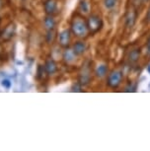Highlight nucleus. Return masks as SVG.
<instances>
[{
  "instance_id": "1",
  "label": "nucleus",
  "mask_w": 150,
  "mask_h": 151,
  "mask_svg": "<svg viewBox=\"0 0 150 151\" xmlns=\"http://www.w3.org/2000/svg\"><path fill=\"white\" fill-rule=\"evenodd\" d=\"M70 31L77 38H85L89 34L88 26H87V20H85L83 16L80 14H76L70 23Z\"/></svg>"
},
{
  "instance_id": "2",
  "label": "nucleus",
  "mask_w": 150,
  "mask_h": 151,
  "mask_svg": "<svg viewBox=\"0 0 150 151\" xmlns=\"http://www.w3.org/2000/svg\"><path fill=\"white\" fill-rule=\"evenodd\" d=\"M91 73H92L91 62L90 61L84 62L78 75V82L82 86H86V85H88L90 82H91L92 80Z\"/></svg>"
},
{
  "instance_id": "3",
  "label": "nucleus",
  "mask_w": 150,
  "mask_h": 151,
  "mask_svg": "<svg viewBox=\"0 0 150 151\" xmlns=\"http://www.w3.org/2000/svg\"><path fill=\"white\" fill-rule=\"evenodd\" d=\"M87 26H88L89 34L95 35V34H97L102 30V28L104 26V23L100 16L92 14L87 19Z\"/></svg>"
},
{
  "instance_id": "4",
  "label": "nucleus",
  "mask_w": 150,
  "mask_h": 151,
  "mask_svg": "<svg viewBox=\"0 0 150 151\" xmlns=\"http://www.w3.org/2000/svg\"><path fill=\"white\" fill-rule=\"evenodd\" d=\"M123 72L120 70H113L108 74V77H107V85L112 88V89H117L123 80Z\"/></svg>"
},
{
  "instance_id": "5",
  "label": "nucleus",
  "mask_w": 150,
  "mask_h": 151,
  "mask_svg": "<svg viewBox=\"0 0 150 151\" xmlns=\"http://www.w3.org/2000/svg\"><path fill=\"white\" fill-rule=\"evenodd\" d=\"M71 31L68 29L62 30L58 36V45L61 47L67 48L71 45Z\"/></svg>"
},
{
  "instance_id": "6",
  "label": "nucleus",
  "mask_w": 150,
  "mask_h": 151,
  "mask_svg": "<svg viewBox=\"0 0 150 151\" xmlns=\"http://www.w3.org/2000/svg\"><path fill=\"white\" fill-rule=\"evenodd\" d=\"M15 34H16V25L14 24L13 22H11L1 32L0 38H1L2 41H4V42H9L14 38Z\"/></svg>"
},
{
  "instance_id": "7",
  "label": "nucleus",
  "mask_w": 150,
  "mask_h": 151,
  "mask_svg": "<svg viewBox=\"0 0 150 151\" xmlns=\"http://www.w3.org/2000/svg\"><path fill=\"white\" fill-rule=\"evenodd\" d=\"M137 19V12L135 9L128 10L126 14V27L128 29H131L135 25Z\"/></svg>"
},
{
  "instance_id": "8",
  "label": "nucleus",
  "mask_w": 150,
  "mask_h": 151,
  "mask_svg": "<svg viewBox=\"0 0 150 151\" xmlns=\"http://www.w3.org/2000/svg\"><path fill=\"white\" fill-rule=\"evenodd\" d=\"M44 10L47 15H55L57 12L56 0H46L44 3Z\"/></svg>"
},
{
  "instance_id": "9",
  "label": "nucleus",
  "mask_w": 150,
  "mask_h": 151,
  "mask_svg": "<svg viewBox=\"0 0 150 151\" xmlns=\"http://www.w3.org/2000/svg\"><path fill=\"white\" fill-rule=\"evenodd\" d=\"M44 70H46V73L49 76L55 74L56 71H57V69H58L57 64H56L55 60L52 58H47L46 60V62H44Z\"/></svg>"
},
{
  "instance_id": "10",
  "label": "nucleus",
  "mask_w": 150,
  "mask_h": 151,
  "mask_svg": "<svg viewBox=\"0 0 150 151\" xmlns=\"http://www.w3.org/2000/svg\"><path fill=\"white\" fill-rule=\"evenodd\" d=\"M72 50L77 56L82 55L87 50V45L83 41H77L72 45Z\"/></svg>"
},
{
  "instance_id": "11",
  "label": "nucleus",
  "mask_w": 150,
  "mask_h": 151,
  "mask_svg": "<svg viewBox=\"0 0 150 151\" xmlns=\"http://www.w3.org/2000/svg\"><path fill=\"white\" fill-rule=\"evenodd\" d=\"M76 55L75 52H73L72 48L67 47L65 48V50L63 52V55H62V58H63V61L65 62L66 64H71L75 61L76 59Z\"/></svg>"
},
{
  "instance_id": "12",
  "label": "nucleus",
  "mask_w": 150,
  "mask_h": 151,
  "mask_svg": "<svg viewBox=\"0 0 150 151\" xmlns=\"http://www.w3.org/2000/svg\"><path fill=\"white\" fill-rule=\"evenodd\" d=\"M44 26L46 28L47 31L55 29L56 26V22L53 15H47L44 19Z\"/></svg>"
},
{
  "instance_id": "13",
  "label": "nucleus",
  "mask_w": 150,
  "mask_h": 151,
  "mask_svg": "<svg viewBox=\"0 0 150 151\" xmlns=\"http://www.w3.org/2000/svg\"><path fill=\"white\" fill-rule=\"evenodd\" d=\"M107 74H108V66L106 64L98 65L95 70V75L99 78H103L107 76Z\"/></svg>"
},
{
  "instance_id": "14",
  "label": "nucleus",
  "mask_w": 150,
  "mask_h": 151,
  "mask_svg": "<svg viewBox=\"0 0 150 151\" xmlns=\"http://www.w3.org/2000/svg\"><path fill=\"white\" fill-rule=\"evenodd\" d=\"M56 38H57V33H56L55 29L52 30H49L47 32L46 35V41L49 45H52L53 42L56 41Z\"/></svg>"
},
{
  "instance_id": "15",
  "label": "nucleus",
  "mask_w": 150,
  "mask_h": 151,
  "mask_svg": "<svg viewBox=\"0 0 150 151\" xmlns=\"http://www.w3.org/2000/svg\"><path fill=\"white\" fill-rule=\"evenodd\" d=\"M139 58H140V50L139 48H138V50L137 48H135V50H131L128 55V60L132 64L136 63V62L138 61V59H139Z\"/></svg>"
},
{
  "instance_id": "16",
  "label": "nucleus",
  "mask_w": 150,
  "mask_h": 151,
  "mask_svg": "<svg viewBox=\"0 0 150 151\" xmlns=\"http://www.w3.org/2000/svg\"><path fill=\"white\" fill-rule=\"evenodd\" d=\"M118 0H104V5L107 9H112L117 5Z\"/></svg>"
},
{
  "instance_id": "17",
  "label": "nucleus",
  "mask_w": 150,
  "mask_h": 151,
  "mask_svg": "<svg viewBox=\"0 0 150 151\" xmlns=\"http://www.w3.org/2000/svg\"><path fill=\"white\" fill-rule=\"evenodd\" d=\"M79 7H80L81 11H83V12H85V13L89 12V5H88V3H87L86 1H84V0L80 2V4H79Z\"/></svg>"
},
{
  "instance_id": "18",
  "label": "nucleus",
  "mask_w": 150,
  "mask_h": 151,
  "mask_svg": "<svg viewBox=\"0 0 150 151\" xmlns=\"http://www.w3.org/2000/svg\"><path fill=\"white\" fill-rule=\"evenodd\" d=\"M82 87H83V86H82L79 82H77V83L72 85L71 91H72V92H82Z\"/></svg>"
},
{
  "instance_id": "19",
  "label": "nucleus",
  "mask_w": 150,
  "mask_h": 151,
  "mask_svg": "<svg viewBox=\"0 0 150 151\" xmlns=\"http://www.w3.org/2000/svg\"><path fill=\"white\" fill-rule=\"evenodd\" d=\"M1 85L4 88H6V89H10L11 86H12V83H11V81L9 80V79H3L1 82Z\"/></svg>"
},
{
  "instance_id": "20",
  "label": "nucleus",
  "mask_w": 150,
  "mask_h": 151,
  "mask_svg": "<svg viewBox=\"0 0 150 151\" xmlns=\"http://www.w3.org/2000/svg\"><path fill=\"white\" fill-rule=\"evenodd\" d=\"M146 55L148 58H150V38L147 40L146 42Z\"/></svg>"
},
{
  "instance_id": "21",
  "label": "nucleus",
  "mask_w": 150,
  "mask_h": 151,
  "mask_svg": "<svg viewBox=\"0 0 150 151\" xmlns=\"http://www.w3.org/2000/svg\"><path fill=\"white\" fill-rule=\"evenodd\" d=\"M145 19H146V21H147V22H150V7H149L148 11H147V13H146Z\"/></svg>"
},
{
  "instance_id": "22",
  "label": "nucleus",
  "mask_w": 150,
  "mask_h": 151,
  "mask_svg": "<svg viewBox=\"0 0 150 151\" xmlns=\"http://www.w3.org/2000/svg\"><path fill=\"white\" fill-rule=\"evenodd\" d=\"M147 71H148V73L150 74V65H148V67H147Z\"/></svg>"
},
{
  "instance_id": "23",
  "label": "nucleus",
  "mask_w": 150,
  "mask_h": 151,
  "mask_svg": "<svg viewBox=\"0 0 150 151\" xmlns=\"http://www.w3.org/2000/svg\"><path fill=\"white\" fill-rule=\"evenodd\" d=\"M142 1H143V2H147L148 0H142Z\"/></svg>"
},
{
  "instance_id": "24",
  "label": "nucleus",
  "mask_w": 150,
  "mask_h": 151,
  "mask_svg": "<svg viewBox=\"0 0 150 151\" xmlns=\"http://www.w3.org/2000/svg\"><path fill=\"white\" fill-rule=\"evenodd\" d=\"M0 22H1V17H0Z\"/></svg>"
},
{
  "instance_id": "25",
  "label": "nucleus",
  "mask_w": 150,
  "mask_h": 151,
  "mask_svg": "<svg viewBox=\"0 0 150 151\" xmlns=\"http://www.w3.org/2000/svg\"><path fill=\"white\" fill-rule=\"evenodd\" d=\"M0 35H1V32H0Z\"/></svg>"
}]
</instances>
